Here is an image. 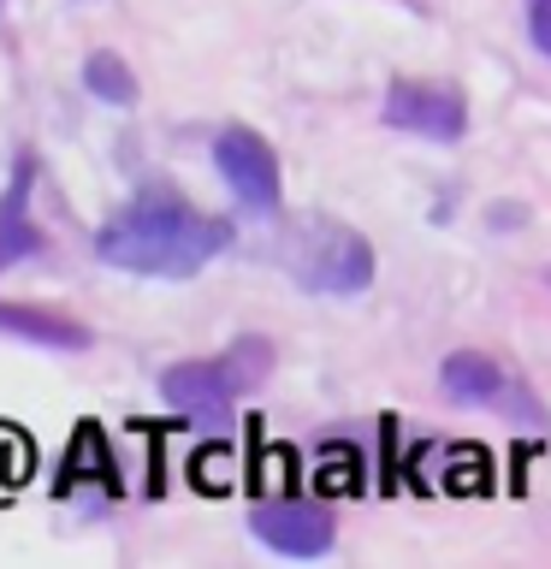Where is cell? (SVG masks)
I'll return each mask as SVG.
<instances>
[{"instance_id": "6da1fadb", "label": "cell", "mask_w": 551, "mask_h": 569, "mask_svg": "<svg viewBox=\"0 0 551 569\" xmlns=\"http://www.w3.org/2000/svg\"><path fill=\"white\" fill-rule=\"evenodd\" d=\"M226 243H231L226 220L196 213L172 190H149L101 226L96 256L107 267H119V273H137V279H196Z\"/></svg>"}, {"instance_id": "3957f363", "label": "cell", "mask_w": 551, "mask_h": 569, "mask_svg": "<svg viewBox=\"0 0 551 569\" xmlns=\"http://www.w3.org/2000/svg\"><path fill=\"white\" fill-rule=\"evenodd\" d=\"M279 261L302 291H320V297H362L373 284L368 238L350 226H338V220H302L291 238H284Z\"/></svg>"}, {"instance_id": "ba28073f", "label": "cell", "mask_w": 551, "mask_h": 569, "mask_svg": "<svg viewBox=\"0 0 551 569\" xmlns=\"http://www.w3.org/2000/svg\"><path fill=\"white\" fill-rule=\"evenodd\" d=\"M0 332L24 338V345H48V350H89V332L66 315L30 309V302H0Z\"/></svg>"}, {"instance_id": "8992f818", "label": "cell", "mask_w": 551, "mask_h": 569, "mask_svg": "<svg viewBox=\"0 0 551 569\" xmlns=\"http://www.w3.org/2000/svg\"><path fill=\"white\" fill-rule=\"evenodd\" d=\"M249 533H256L267 551L297 558V563H314L338 546L332 516L320 505H302V498H261V505L249 510Z\"/></svg>"}, {"instance_id": "7c38bea8", "label": "cell", "mask_w": 551, "mask_h": 569, "mask_svg": "<svg viewBox=\"0 0 551 569\" xmlns=\"http://www.w3.org/2000/svg\"><path fill=\"white\" fill-rule=\"evenodd\" d=\"M522 12H528V42L551 60V0H522Z\"/></svg>"}, {"instance_id": "8fae6325", "label": "cell", "mask_w": 551, "mask_h": 569, "mask_svg": "<svg viewBox=\"0 0 551 569\" xmlns=\"http://www.w3.org/2000/svg\"><path fill=\"white\" fill-rule=\"evenodd\" d=\"M24 475H30V445L18 433H0V498L12 487H24Z\"/></svg>"}, {"instance_id": "4fadbf2b", "label": "cell", "mask_w": 551, "mask_h": 569, "mask_svg": "<svg viewBox=\"0 0 551 569\" xmlns=\"http://www.w3.org/2000/svg\"><path fill=\"white\" fill-rule=\"evenodd\" d=\"M487 220H492V231H515V226L528 220V208H515V202H504V208H492Z\"/></svg>"}, {"instance_id": "30bf717a", "label": "cell", "mask_w": 551, "mask_h": 569, "mask_svg": "<svg viewBox=\"0 0 551 569\" xmlns=\"http://www.w3.org/2000/svg\"><path fill=\"white\" fill-rule=\"evenodd\" d=\"M83 89L96 101H107V107H137V96H142L137 71L124 66L113 48H101V53H89V60H83Z\"/></svg>"}, {"instance_id": "277c9868", "label": "cell", "mask_w": 551, "mask_h": 569, "mask_svg": "<svg viewBox=\"0 0 551 569\" xmlns=\"http://www.w3.org/2000/svg\"><path fill=\"white\" fill-rule=\"evenodd\" d=\"M439 380H444V391H451L457 403H469V409H492V416H504V421L545 427V403L533 398V391L515 380L504 362H492V356H480V350L444 356Z\"/></svg>"}, {"instance_id": "5b68a950", "label": "cell", "mask_w": 551, "mask_h": 569, "mask_svg": "<svg viewBox=\"0 0 551 569\" xmlns=\"http://www.w3.org/2000/svg\"><path fill=\"white\" fill-rule=\"evenodd\" d=\"M380 119L391 131H409V137H427V142H457L469 131V101H462V89H451V83L398 78L385 89Z\"/></svg>"}, {"instance_id": "9c48e42d", "label": "cell", "mask_w": 551, "mask_h": 569, "mask_svg": "<svg viewBox=\"0 0 551 569\" xmlns=\"http://www.w3.org/2000/svg\"><path fill=\"white\" fill-rule=\"evenodd\" d=\"M36 256V226H30V160L18 167L12 190L0 196V273H7L12 261Z\"/></svg>"}, {"instance_id": "7a4b0ae2", "label": "cell", "mask_w": 551, "mask_h": 569, "mask_svg": "<svg viewBox=\"0 0 551 569\" xmlns=\"http://www.w3.org/2000/svg\"><path fill=\"white\" fill-rule=\"evenodd\" d=\"M273 368V350L261 338H243L213 362H172L160 373V398H167L184 421L208 427V433H226L231 427V398L249 386H261V373Z\"/></svg>"}, {"instance_id": "52a82bcc", "label": "cell", "mask_w": 551, "mask_h": 569, "mask_svg": "<svg viewBox=\"0 0 551 569\" xmlns=\"http://www.w3.org/2000/svg\"><path fill=\"white\" fill-rule=\"evenodd\" d=\"M213 167H220V178L231 184V196L249 208V213H273L279 208V160L273 149L243 131V124H226L220 137H213Z\"/></svg>"}]
</instances>
